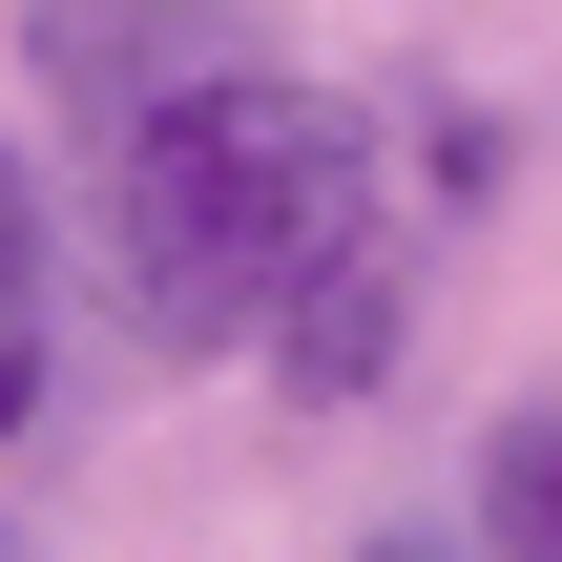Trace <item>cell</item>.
I'll use <instances>...</instances> for the list:
<instances>
[{
    "instance_id": "obj_2",
    "label": "cell",
    "mask_w": 562,
    "mask_h": 562,
    "mask_svg": "<svg viewBox=\"0 0 562 562\" xmlns=\"http://www.w3.org/2000/svg\"><path fill=\"white\" fill-rule=\"evenodd\" d=\"M21 42H42V104H63V146H104L125 104H167V83L250 63V21H229V0H42Z\"/></svg>"
},
{
    "instance_id": "obj_7",
    "label": "cell",
    "mask_w": 562,
    "mask_h": 562,
    "mask_svg": "<svg viewBox=\"0 0 562 562\" xmlns=\"http://www.w3.org/2000/svg\"><path fill=\"white\" fill-rule=\"evenodd\" d=\"M0 562H42V542H21V521H0Z\"/></svg>"
},
{
    "instance_id": "obj_8",
    "label": "cell",
    "mask_w": 562,
    "mask_h": 562,
    "mask_svg": "<svg viewBox=\"0 0 562 562\" xmlns=\"http://www.w3.org/2000/svg\"><path fill=\"white\" fill-rule=\"evenodd\" d=\"M375 562H438V542H375Z\"/></svg>"
},
{
    "instance_id": "obj_6",
    "label": "cell",
    "mask_w": 562,
    "mask_h": 562,
    "mask_svg": "<svg viewBox=\"0 0 562 562\" xmlns=\"http://www.w3.org/2000/svg\"><path fill=\"white\" fill-rule=\"evenodd\" d=\"M0 271H42V209H21V167H0Z\"/></svg>"
},
{
    "instance_id": "obj_1",
    "label": "cell",
    "mask_w": 562,
    "mask_h": 562,
    "mask_svg": "<svg viewBox=\"0 0 562 562\" xmlns=\"http://www.w3.org/2000/svg\"><path fill=\"white\" fill-rule=\"evenodd\" d=\"M83 167H104V271H125V313H146L167 355L271 334V313L375 229V125H355L334 83H292L271 42L209 63V83H167V104H125Z\"/></svg>"
},
{
    "instance_id": "obj_4",
    "label": "cell",
    "mask_w": 562,
    "mask_h": 562,
    "mask_svg": "<svg viewBox=\"0 0 562 562\" xmlns=\"http://www.w3.org/2000/svg\"><path fill=\"white\" fill-rule=\"evenodd\" d=\"M480 542H501V562H562V396H521V417L480 438Z\"/></svg>"
},
{
    "instance_id": "obj_3",
    "label": "cell",
    "mask_w": 562,
    "mask_h": 562,
    "mask_svg": "<svg viewBox=\"0 0 562 562\" xmlns=\"http://www.w3.org/2000/svg\"><path fill=\"white\" fill-rule=\"evenodd\" d=\"M271 375H292V396H375V375H396V250H375V229L271 313Z\"/></svg>"
},
{
    "instance_id": "obj_5",
    "label": "cell",
    "mask_w": 562,
    "mask_h": 562,
    "mask_svg": "<svg viewBox=\"0 0 562 562\" xmlns=\"http://www.w3.org/2000/svg\"><path fill=\"white\" fill-rule=\"evenodd\" d=\"M42 417V271H0V438Z\"/></svg>"
}]
</instances>
